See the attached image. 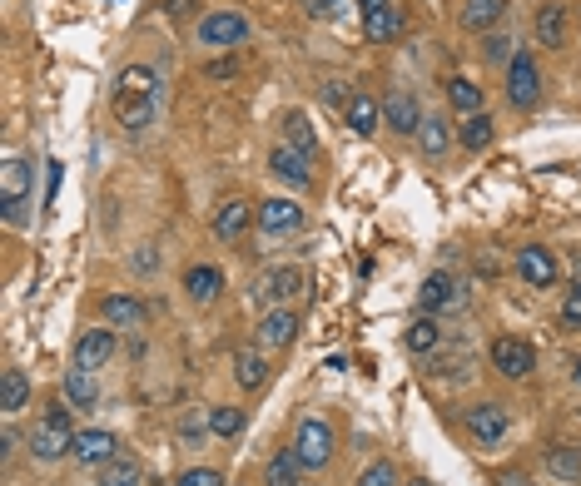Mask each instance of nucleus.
Returning <instances> with one entry per match:
<instances>
[{
	"label": "nucleus",
	"mask_w": 581,
	"mask_h": 486,
	"mask_svg": "<svg viewBox=\"0 0 581 486\" xmlns=\"http://www.w3.org/2000/svg\"><path fill=\"white\" fill-rule=\"evenodd\" d=\"M115 452H120V437L105 432V427H85V432L75 437V462H80V467H105Z\"/></svg>",
	"instance_id": "6e6552de"
},
{
	"label": "nucleus",
	"mask_w": 581,
	"mask_h": 486,
	"mask_svg": "<svg viewBox=\"0 0 581 486\" xmlns=\"http://www.w3.org/2000/svg\"><path fill=\"white\" fill-rule=\"evenodd\" d=\"M572 288H581V263H577V283H572Z\"/></svg>",
	"instance_id": "49530a36"
},
{
	"label": "nucleus",
	"mask_w": 581,
	"mask_h": 486,
	"mask_svg": "<svg viewBox=\"0 0 581 486\" xmlns=\"http://www.w3.org/2000/svg\"><path fill=\"white\" fill-rule=\"evenodd\" d=\"M179 486H224V477H219V472H209V467H194V472H184V477H179Z\"/></svg>",
	"instance_id": "4c0bfd02"
},
{
	"label": "nucleus",
	"mask_w": 581,
	"mask_h": 486,
	"mask_svg": "<svg viewBox=\"0 0 581 486\" xmlns=\"http://www.w3.org/2000/svg\"><path fill=\"white\" fill-rule=\"evenodd\" d=\"M517 273H522V283H532V288H552V283H557V258H552L542 243H522V248H517Z\"/></svg>",
	"instance_id": "0eeeda50"
},
{
	"label": "nucleus",
	"mask_w": 581,
	"mask_h": 486,
	"mask_svg": "<svg viewBox=\"0 0 581 486\" xmlns=\"http://www.w3.org/2000/svg\"><path fill=\"white\" fill-rule=\"evenodd\" d=\"M343 120H348L353 134H363V139H368V134L378 129V105H373L368 95H353V100H348V110H343Z\"/></svg>",
	"instance_id": "a878e982"
},
{
	"label": "nucleus",
	"mask_w": 581,
	"mask_h": 486,
	"mask_svg": "<svg viewBox=\"0 0 581 486\" xmlns=\"http://www.w3.org/2000/svg\"><path fill=\"white\" fill-rule=\"evenodd\" d=\"M284 134H289V144L298 154H313V124H308L303 110H289V115H284Z\"/></svg>",
	"instance_id": "c756f323"
},
{
	"label": "nucleus",
	"mask_w": 581,
	"mask_h": 486,
	"mask_svg": "<svg viewBox=\"0 0 581 486\" xmlns=\"http://www.w3.org/2000/svg\"><path fill=\"white\" fill-rule=\"evenodd\" d=\"M552 477H562V482L581 486V452H572V447L552 452Z\"/></svg>",
	"instance_id": "f704fd0d"
},
{
	"label": "nucleus",
	"mask_w": 581,
	"mask_h": 486,
	"mask_svg": "<svg viewBox=\"0 0 581 486\" xmlns=\"http://www.w3.org/2000/svg\"><path fill=\"white\" fill-rule=\"evenodd\" d=\"M249 224H254V209H249L244 199H229V204H219V214H214V234L224 243H234Z\"/></svg>",
	"instance_id": "dca6fc26"
},
{
	"label": "nucleus",
	"mask_w": 581,
	"mask_h": 486,
	"mask_svg": "<svg viewBox=\"0 0 581 486\" xmlns=\"http://www.w3.org/2000/svg\"><path fill=\"white\" fill-rule=\"evenodd\" d=\"M507 15V0H472L467 10H462V25L467 30H487V25H497Z\"/></svg>",
	"instance_id": "bb28decb"
},
{
	"label": "nucleus",
	"mask_w": 581,
	"mask_h": 486,
	"mask_svg": "<svg viewBox=\"0 0 581 486\" xmlns=\"http://www.w3.org/2000/svg\"><path fill=\"white\" fill-rule=\"evenodd\" d=\"M254 224H259L264 234H293V229L303 224V209H298L293 199H269V204H259Z\"/></svg>",
	"instance_id": "9b49d317"
},
{
	"label": "nucleus",
	"mask_w": 581,
	"mask_h": 486,
	"mask_svg": "<svg viewBox=\"0 0 581 486\" xmlns=\"http://www.w3.org/2000/svg\"><path fill=\"white\" fill-rule=\"evenodd\" d=\"M269 169L284 179V184H293V189H303V184H313V169H308V154H298L293 144H284V149H274L269 154Z\"/></svg>",
	"instance_id": "ddd939ff"
},
{
	"label": "nucleus",
	"mask_w": 581,
	"mask_h": 486,
	"mask_svg": "<svg viewBox=\"0 0 581 486\" xmlns=\"http://www.w3.org/2000/svg\"><path fill=\"white\" fill-rule=\"evenodd\" d=\"M0 189H5V219L15 224V219H20V204H25V194H30V164H25V159H5Z\"/></svg>",
	"instance_id": "9d476101"
},
{
	"label": "nucleus",
	"mask_w": 581,
	"mask_h": 486,
	"mask_svg": "<svg viewBox=\"0 0 581 486\" xmlns=\"http://www.w3.org/2000/svg\"><path fill=\"white\" fill-rule=\"evenodd\" d=\"M418 139H423V149H428V154H442V149H447V124H442V120H423Z\"/></svg>",
	"instance_id": "c9c22d12"
},
{
	"label": "nucleus",
	"mask_w": 581,
	"mask_h": 486,
	"mask_svg": "<svg viewBox=\"0 0 581 486\" xmlns=\"http://www.w3.org/2000/svg\"><path fill=\"white\" fill-rule=\"evenodd\" d=\"M492 363L502 377H527L532 367H537V353H532V343H522V338H497L492 343Z\"/></svg>",
	"instance_id": "1a4fd4ad"
},
{
	"label": "nucleus",
	"mask_w": 581,
	"mask_h": 486,
	"mask_svg": "<svg viewBox=\"0 0 581 486\" xmlns=\"http://www.w3.org/2000/svg\"><path fill=\"white\" fill-rule=\"evenodd\" d=\"M234 377H239V387H244V392L264 387V382H269V358H264L259 348H244V353L234 358Z\"/></svg>",
	"instance_id": "a211bd4d"
},
{
	"label": "nucleus",
	"mask_w": 581,
	"mask_h": 486,
	"mask_svg": "<svg viewBox=\"0 0 581 486\" xmlns=\"http://www.w3.org/2000/svg\"><path fill=\"white\" fill-rule=\"evenodd\" d=\"M447 100L457 115H482V85H472L467 75H452L447 80Z\"/></svg>",
	"instance_id": "412c9836"
},
{
	"label": "nucleus",
	"mask_w": 581,
	"mask_h": 486,
	"mask_svg": "<svg viewBox=\"0 0 581 486\" xmlns=\"http://www.w3.org/2000/svg\"><path fill=\"white\" fill-rule=\"evenodd\" d=\"M184 293H189L194 303H214V298L224 293V273H219L214 263H199V268L184 273Z\"/></svg>",
	"instance_id": "2eb2a0df"
},
{
	"label": "nucleus",
	"mask_w": 581,
	"mask_h": 486,
	"mask_svg": "<svg viewBox=\"0 0 581 486\" xmlns=\"http://www.w3.org/2000/svg\"><path fill=\"white\" fill-rule=\"evenodd\" d=\"M75 422H70V412H65V402H50L45 407V417L35 422V432H30V452L35 457H45V462H55V457H65V452H75Z\"/></svg>",
	"instance_id": "f03ea898"
},
{
	"label": "nucleus",
	"mask_w": 581,
	"mask_h": 486,
	"mask_svg": "<svg viewBox=\"0 0 581 486\" xmlns=\"http://www.w3.org/2000/svg\"><path fill=\"white\" fill-rule=\"evenodd\" d=\"M293 338H298V313H289V308L264 313V323H259V343L264 348H289Z\"/></svg>",
	"instance_id": "4468645a"
},
{
	"label": "nucleus",
	"mask_w": 581,
	"mask_h": 486,
	"mask_svg": "<svg viewBox=\"0 0 581 486\" xmlns=\"http://www.w3.org/2000/svg\"><path fill=\"white\" fill-rule=\"evenodd\" d=\"M408 486H428V482H408Z\"/></svg>",
	"instance_id": "de8ad7c7"
},
{
	"label": "nucleus",
	"mask_w": 581,
	"mask_h": 486,
	"mask_svg": "<svg viewBox=\"0 0 581 486\" xmlns=\"http://www.w3.org/2000/svg\"><path fill=\"white\" fill-rule=\"evenodd\" d=\"M418 303H423V313H442V308H452V303H457V283H452L447 273H433V278L418 288Z\"/></svg>",
	"instance_id": "6ab92c4d"
},
{
	"label": "nucleus",
	"mask_w": 581,
	"mask_h": 486,
	"mask_svg": "<svg viewBox=\"0 0 581 486\" xmlns=\"http://www.w3.org/2000/svg\"><path fill=\"white\" fill-rule=\"evenodd\" d=\"M562 323H567V328H581V288L567 293V303H562Z\"/></svg>",
	"instance_id": "58836bf2"
},
{
	"label": "nucleus",
	"mask_w": 581,
	"mask_h": 486,
	"mask_svg": "<svg viewBox=\"0 0 581 486\" xmlns=\"http://www.w3.org/2000/svg\"><path fill=\"white\" fill-rule=\"evenodd\" d=\"M507 100H512L517 110H532V105L542 100V75H537V60H532L527 50H517L512 65H507Z\"/></svg>",
	"instance_id": "20e7f679"
},
{
	"label": "nucleus",
	"mask_w": 581,
	"mask_h": 486,
	"mask_svg": "<svg viewBox=\"0 0 581 486\" xmlns=\"http://www.w3.org/2000/svg\"><path fill=\"white\" fill-rule=\"evenodd\" d=\"M100 313H105L110 323H125V328L145 323V303H140V298H130V293H110V298L100 303Z\"/></svg>",
	"instance_id": "4be33fe9"
},
{
	"label": "nucleus",
	"mask_w": 581,
	"mask_h": 486,
	"mask_svg": "<svg viewBox=\"0 0 581 486\" xmlns=\"http://www.w3.org/2000/svg\"><path fill=\"white\" fill-rule=\"evenodd\" d=\"M65 397H70L75 407H95V397H100V387H95V372H85V367H70V372H65Z\"/></svg>",
	"instance_id": "b1692460"
},
{
	"label": "nucleus",
	"mask_w": 581,
	"mask_h": 486,
	"mask_svg": "<svg viewBox=\"0 0 581 486\" xmlns=\"http://www.w3.org/2000/svg\"><path fill=\"white\" fill-rule=\"evenodd\" d=\"M358 486H398V467H393V462H373V467L358 477Z\"/></svg>",
	"instance_id": "e433bc0d"
},
{
	"label": "nucleus",
	"mask_w": 581,
	"mask_h": 486,
	"mask_svg": "<svg viewBox=\"0 0 581 486\" xmlns=\"http://www.w3.org/2000/svg\"><path fill=\"white\" fill-rule=\"evenodd\" d=\"M298 288H303V273H298V268H274V273L264 278V298H274V303H279V298H293Z\"/></svg>",
	"instance_id": "c85d7f7f"
},
{
	"label": "nucleus",
	"mask_w": 581,
	"mask_h": 486,
	"mask_svg": "<svg viewBox=\"0 0 581 486\" xmlns=\"http://www.w3.org/2000/svg\"><path fill=\"white\" fill-rule=\"evenodd\" d=\"M100 472V486H140V462L130 457V452H115L105 467H95Z\"/></svg>",
	"instance_id": "aec40b11"
},
{
	"label": "nucleus",
	"mask_w": 581,
	"mask_h": 486,
	"mask_svg": "<svg viewBox=\"0 0 581 486\" xmlns=\"http://www.w3.org/2000/svg\"><path fill=\"white\" fill-rule=\"evenodd\" d=\"M159 110V75L149 65H130L115 85V120L125 124L130 134H145Z\"/></svg>",
	"instance_id": "f257e3e1"
},
{
	"label": "nucleus",
	"mask_w": 581,
	"mask_h": 486,
	"mask_svg": "<svg viewBox=\"0 0 581 486\" xmlns=\"http://www.w3.org/2000/svg\"><path fill=\"white\" fill-rule=\"evenodd\" d=\"M467 432H472V442L492 447V442H502V437L512 432V412H507L502 402H477V407L467 412Z\"/></svg>",
	"instance_id": "39448f33"
},
{
	"label": "nucleus",
	"mask_w": 581,
	"mask_h": 486,
	"mask_svg": "<svg viewBox=\"0 0 581 486\" xmlns=\"http://www.w3.org/2000/svg\"><path fill=\"white\" fill-rule=\"evenodd\" d=\"M298 457H293V447L289 452H274V462H269V486H298Z\"/></svg>",
	"instance_id": "2f4dec72"
},
{
	"label": "nucleus",
	"mask_w": 581,
	"mask_h": 486,
	"mask_svg": "<svg viewBox=\"0 0 581 486\" xmlns=\"http://www.w3.org/2000/svg\"><path fill=\"white\" fill-rule=\"evenodd\" d=\"M572 377H577V382H581V358H577V367H572Z\"/></svg>",
	"instance_id": "a18cd8bd"
},
{
	"label": "nucleus",
	"mask_w": 581,
	"mask_h": 486,
	"mask_svg": "<svg viewBox=\"0 0 581 486\" xmlns=\"http://www.w3.org/2000/svg\"><path fill=\"white\" fill-rule=\"evenodd\" d=\"M333 5H338V0H308V10H313V15H328Z\"/></svg>",
	"instance_id": "c03bdc74"
},
{
	"label": "nucleus",
	"mask_w": 581,
	"mask_h": 486,
	"mask_svg": "<svg viewBox=\"0 0 581 486\" xmlns=\"http://www.w3.org/2000/svg\"><path fill=\"white\" fill-rule=\"evenodd\" d=\"M383 115H388V124H393L398 134H418V129H423V110H418L413 95H393V100L383 105Z\"/></svg>",
	"instance_id": "f3484780"
},
{
	"label": "nucleus",
	"mask_w": 581,
	"mask_h": 486,
	"mask_svg": "<svg viewBox=\"0 0 581 486\" xmlns=\"http://www.w3.org/2000/svg\"><path fill=\"white\" fill-rule=\"evenodd\" d=\"M383 5H393V0H358V10H363V15H378Z\"/></svg>",
	"instance_id": "79ce46f5"
},
{
	"label": "nucleus",
	"mask_w": 581,
	"mask_h": 486,
	"mask_svg": "<svg viewBox=\"0 0 581 486\" xmlns=\"http://www.w3.org/2000/svg\"><path fill=\"white\" fill-rule=\"evenodd\" d=\"M507 55H512V40L492 35V40H487V60H507Z\"/></svg>",
	"instance_id": "ea45409f"
},
{
	"label": "nucleus",
	"mask_w": 581,
	"mask_h": 486,
	"mask_svg": "<svg viewBox=\"0 0 581 486\" xmlns=\"http://www.w3.org/2000/svg\"><path fill=\"white\" fill-rule=\"evenodd\" d=\"M189 5H194V0H164V10H169V15H184Z\"/></svg>",
	"instance_id": "37998d69"
},
{
	"label": "nucleus",
	"mask_w": 581,
	"mask_h": 486,
	"mask_svg": "<svg viewBox=\"0 0 581 486\" xmlns=\"http://www.w3.org/2000/svg\"><path fill=\"white\" fill-rule=\"evenodd\" d=\"M457 139H462V149H487L492 144V120L487 115H467V124L457 129Z\"/></svg>",
	"instance_id": "7c9ffc66"
},
{
	"label": "nucleus",
	"mask_w": 581,
	"mask_h": 486,
	"mask_svg": "<svg viewBox=\"0 0 581 486\" xmlns=\"http://www.w3.org/2000/svg\"><path fill=\"white\" fill-rule=\"evenodd\" d=\"M398 35H403V10H398V5H383L378 15H368V40L388 45V40H398Z\"/></svg>",
	"instance_id": "5701e85b"
},
{
	"label": "nucleus",
	"mask_w": 581,
	"mask_h": 486,
	"mask_svg": "<svg viewBox=\"0 0 581 486\" xmlns=\"http://www.w3.org/2000/svg\"><path fill=\"white\" fill-rule=\"evenodd\" d=\"M105 363H115V333H85V338L75 343V367L100 372Z\"/></svg>",
	"instance_id": "f8f14e48"
},
{
	"label": "nucleus",
	"mask_w": 581,
	"mask_h": 486,
	"mask_svg": "<svg viewBox=\"0 0 581 486\" xmlns=\"http://www.w3.org/2000/svg\"><path fill=\"white\" fill-rule=\"evenodd\" d=\"M244 35H249V20L239 10H214V15L199 20V40L204 45H239Z\"/></svg>",
	"instance_id": "423d86ee"
},
{
	"label": "nucleus",
	"mask_w": 581,
	"mask_h": 486,
	"mask_svg": "<svg viewBox=\"0 0 581 486\" xmlns=\"http://www.w3.org/2000/svg\"><path fill=\"white\" fill-rule=\"evenodd\" d=\"M25 402H30V377L15 372V367H5V377H0V407L5 412H20Z\"/></svg>",
	"instance_id": "393cba45"
},
{
	"label": "nucleus",
	"mask_w": 581,
	"mask_h": 486,
	"mask_svg": "<svg viewBox=\"0 0 581 486\" xmlns=\"http://www.w3.org/2000/svg\"><path fill=\"white\" fill-rule=\"evenodd\" d=\"M562 35H567L562 5H542V15H537V40H542V45H562Z\"/></svg>",
	"instance_id": "cd10ccee"
},
{
	"label": "nucleus",
	"mask_w": 581,
	"mask_h": 486,
	"mask_svg": "<svg viewBox=\"0 0 581 486\" xmlns=\"http://www.w3.org/2000/svg\"><path fill=\"white\" fill-rule=\"evenodd\" d=\"M234 70H239V65H234V60H219V65H209V75H214V80H229V75H234Z\"/></svg>",
	"instance_id": "a19ab883"
},
{
	"label": "nucleus",
	"mask_w": 581,
	"mask_h": 486,
	"mask_svg": "<svg viewBox=\"0 0 581 486\" xmlns=\"http://www.w3.org/2000/svg\"><path fill=\"white\" fill-rule=\"evenodd\" d=\"M293 457H298V467L303 472H318V467H328V457H333V427L328 422H298V432H293Z\"/></svg>",
	"instance_id": "7ed1b4c3"
},
{
	"label": "nucleus",
	"mask_w": 581,
	"mask_h": 486,
	"mask_svg": "<svg viewBox=\"0 0 581 486\" xmlns=\"http://www.w3.org/2000/svg\"><path fill=\"white\" fill-rule=\"evenodd\" d=\"M437 343H442L437 318H423V323H413V328H408V348H413V353H433Z\"/></svg>",
	"instance_id": "473e14b6"
},
{
	"label": "nucleus",
	"mask_w": 581,
	"mask_h": 486,
	"mask_svg": "<svg viewBox=\"0 0 581 486\" xmlns=\"http://www.w3.org/2000/svg\"><path fill=\"white\" fill-rule=\"evenodd\" d=\"M209 432H214V437H239V432H244V412H239V407H214Z\"/></svg>",
	"instance_id": "72a5a7b5"
}]
</instances>
